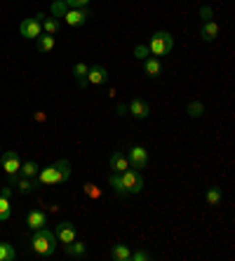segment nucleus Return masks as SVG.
I'll return each instance as SVG.
<instances>
[{"label":"nucleus","instance_id":"nucleus-1","mask_svg":"<svg viewBox=\"0 0 235 261\" xmlns=\"http://www.w3.org/2000/svg\"><path fill=\"white\" fill-rule=\"evenodd\" d=\"M54 250H57V233L50 231L47 226L38 229L31 238V252L38 254V257H52Z\"/></svg>","mask_w":235,"mask_h":261},{"label":"nucleus","instance_id":"nucleus-2","mask_svg":"<svg viewBox=\"0 0 235 261\" xmlns=\"http://www.w3.org/2000/svg\"><path fill=\"white\" fill-rule=\"evenodd\" d=\"M38 176H40V184H45V186L66 184L71 179V163L68 160H59V163L50 165L45 170H38Z\"/></svg>","mask_w":235,"mask_h":261},{"label":"nucleus","instance_id":"nucleus-3","mask_svg":"<svg viewBox=\"0 0 235 261\" xmlns=\"http://www.w3.org/2000/svg\"><path fill=\"white\" fill-rule=\"evenodd\" d=\"M172 47H174V38H172V33H167V31L153 33V38L148 40V52H150L153 57H165V55H170Z\"/></svg>","mask_w":235,"mask_h":261},{"label":"nucleus","instance_id":"nucleus-4","mask_svg":"<svg viewBox=\"0 0 235 261\" xmlns=\"http://www.w3.org/2000/svg\"><path fill=\"white\" fill-rule=\"evenodd\" d=\"M120 184L125 188V196H137L144 188V176L139 170H125L120 174Z\"/></svg>","mask_w":235,"mask_h":261},{"label":"nucleus","instance_id":"nucleus-5","mask_svg":"<svg viewBox=\"0 0 235 261\" xmlns=\"http://www.w3.org/2000/svg\"><path fill=\"white\" fill-rule=\"evenodd\" d=\"M89 17H92V12L87 10V7H75V10H66V14L61 19H64L71 29H78V26H85Z\"/></svg>","mask_w":235,"mask_h":261},{"label":"nucleus","instance_id":"nucleus-6","mask_svg":"<svg viewBox=\"0 0 235 261\" xmlns=\"http://www.w3.org/2000/svg\"><path fill=\"white\" fill-rule=\"evenodd\" d=\"M127 163L132 170H144L146 165H148V151L144 148V146H134V148H129L127 151Z\"/></svg>","mask_w":235,"mask_h":261},{"label":"nucleus","instance_id":"nucleus-7","mask_svg":"<svg viewBox=\"0 0 235 261\" xmlns=\"http://www.w3.org/2000/svg\"><path fill=\"white\" fill-rule=\"evenodd\" d=\"M19 167H22V158H19V153H17V151L2 153V170H5L7 176L19 174Z\"/></svg>","mask_w":235,"mask_h":261},{"label":"nucleus","instance_id":"nucleus-8","mask_svg":"<svg viewBox=\"0 0 235 261\" xmlns=\"http://www.w3.org/2000/svg\"><path fill=\"white\" fill-rule=\"evenodd\" d=\"M54 233H57V240H61V242H73L75 238H78V229H75V224H71V221H61V224H57V229H54Z\"/></svg>","mask_w":235,"mask_h":261},{"label":"nucleus","instance_id":"nucleus-9","mask_svg":"<svg viewBox=\"0 0 235 261\" xmlns=\"http://www.w3.org/2000/svg\"><path fill=\"white\" fill-rule=\"evenodd\" d=\"M40 31H43V24L38 22L35 17H33V19H24V22L19 24V33H22L24 38H31V40H35V38L40 35Z\"/></svg>","mask_w":235,"mask_h":261},{"label":"nucleus","instance_id":"nucleus-10","mask_svg":"<svg viewBox=\"0 0 235 261\" xmlns=\"http://www.w3.org/2000/svg\"><path fill=\"white\" fill-rule=\"evenodd\" d=\"M219 24L214 22V19H207V22H203V26H200V38H203L205 43H214L216 38H219Z\"/></svg>","mask_w":235,"mask_h":261},{"label":"nucleus","instance_id":"nucleus-11","mask_svg":"<svg viewBox=\"0 0 235 261\" xmlns=\"http://www.w3.org/2000/svg\"><path fill=\"white\" fill-rule=\"evenodd\" d=\"M129 113H132L137 120H146L148 118V113H150V106L144 101V99L134 97L132 101H129Z\"/></svg>","mask_w":235,"mask_h":261},{"label":"nucleus","instance_id":"nucleus-12","mask_svg":"<svg viewBox=\"0 0 235 261\" xmlns=\"http://www.w3.org/2000/svg\"><path fill=\"white\" fill-rule=\"evenodd\" d=\"M108 167H111L116 174H122L129 167L127 155H125L122 151H113V153H111V158H108Z\"/></svg>","mask_w":235,"mask_h":261},{"label":"nucleus","instance_id":"nucleus-13","mask_svg":"<svg viewBox=\"0 0 235 261\" xmlns=\"http://www.w3.org/2000/svg\"><path fill=\"white\" fill-rule=\"evenodd\" d=\"M144 73L148 78H160L162 76L160 57H146V59H144Z\"/></svg>","mask_w":235,"mask_h":261},{"label":"nucleus","instance_id":"nucleus-14","mask_svg":"<svg viewBox=\"0 0 235 261\" xmlns=\"http://www.w3.org/2000/svg\"><path fill=\"white\" fill-rule=\"evenodd\" d=\"M108 78V71L104 66H89V71H87V85H101V83H106Z\"/></svg>","mask_w":235,"mask_h":261},{"label":"nucleus","instance_id":"nucleus-15","mask_svg":"<svg viewBox=\"0 0 235 261\" xmlns=\"http://www.w3.org/2000/svg\"><path fill=\"white\" fill-rule=\"evenodd\" d=\"M26 224H29L31 231L43 229V226H47V214L40 212V209H33V212H29V217H26Z\"/></svg>","mask_w":235,"mask_h":261},{"label":"nucleus","instance_id":"nucleus-16","mask_svg":"<svg viewBox=\"0 0 235 261\" xmlns=\"http://www.w3.org/2000/svg\"><path fill=\"white\" fill-rule=\"evenodd\" d=\"M129 257H132V252H129L127 245L116 242V245L111 247V259H113V261H129Z\"/></svg>","mask_w":235,"mask_h":261},{"label":"nucleus","instance_id":"nucleus-17","mask_svg":"<svg viewBox=\"0 0 235 261\" xmlns=\"http://www.w3.org/2000/svg\"><path fill=\"white\" fill-rule=\"evenodd\" d=\"M64 252L68 254V257H85V252H87V247L83 245V242H78V240H73V242H66L64 245Z\"/></svg>","mask_w":235,"mask_h":261},{"label":"nucleus","instance_id":"nucleus-18","mask_svg":"<svg viewBox=\"0 0 235 261\" xmlns=\"http://www.w3.org/2000/svg\"><path fill=\"white\" fill-rule=\"evenodd\" d=\"M87 71H89V66L83 64V61H78V64L73 66V76L80 87H87Z\"/></svg>","mask_w":235,"mask_h":261},{"label":"nucleus","instance_id":"nucleus-19","mask_svg":"<svg viewBox=\"0 0 235 261\" xmlns=\"http://www.w3.org/2000/svg\"><path fill=\"white\" fill-rule=\"evenodd\" d=\"M35 43H38V50H40V52H52L54 50V38L52 35H50V33H40V35H38V38H35Z\"/></svg>","mask_w":235,"mask_h":261},{"label":"nucleus","instance_id":"nucleus-20","mask_svg":"<svg viewBox=\"0 0 235 261\" xmlns=\"http://www.w3.org/2000/svg\"><path fill=\"white\" fill-rule=\"evenodd\" d=\"M17 259V250L10 242H0V261H14Z\"/></svg>","mask_w":235,"mask_h":261},{"label":"nucleus","instance_id":"nucleus-21","mask_svg":"<svg viewBox=\"0 0 235 261\" xmlns=\"http://www.w3.org/2000/svg\"><path fill=\"white\" fill-rule=\"evenodd\" d=\"M14 188H17L19 193H31L33 188H35V184H33V179H26V176H17V184H14Z\"/></svg>","mask_w":235,"mask_h":261},{"label":"nucleus","instance_id":"nucleus-22","mask_svg":"<svg viewBox=\"0 0 235 261\" xmlns=\"http://www.w3.org/2000/svg\"><path fill=\"white\" fill-rule=\"evenodd\" d=\"M38 170H40V167H38V163H24L22 167H19V176H26V179H33V176H35V174H38Z\"/></svg>","mask_w":235,"mask_h":261},{"label":"nucleus","instance_id":"nucleus-23","mask_svg":"<svg viewBox=\"0 0 235 261\" xmlns=\"http://www.w3.org/2000/svg\"><path fill=\"white\" fill-rule=\"evenodd\" d=\"M12 217V209H10V198L0 196V221H7Z\"/></svg>","mask_w":235,"mask_h":261},{"label":"nucleus","instance_id":"nucleus-24","mask_svg":"<svg viewBox=\"0 0 235 261\" xmlns=\"http://www.w3.org/2000/svg\"><path fill=\"white\" fill-rule=\"evenodd\" d=\"M108 184H111V188H113V193L116 196H125V188H122V184H120V174H111L108 176Z\"/></svg>","mask_w":235,"mask_h":261},{"label":"nucleus","instance_id":"nucleus-25","mask_svg":"<svg viewBox=\"0 0 235 261\" xmlns=\"http://www.w3.org/2000/svg\"><path fill=\"white\" fill-rule=\"evenodd\" d=\"M66 10H68V5H66L64 0H54L52 2V17H57V19H61L66 14Z\"/></svg>","mask_w":235,"mask_h":261},{"label":"nucleus","instance_id":"nucleus-26","mask_svg":"<svg viewBox=\"0 0 235 261\" xmlns=\"http://www.w3.org/2000/svg\"><path fill=\"white\" fill-rule=\"evenodd\" d=\"M203 113H205L203 101H191V104H188V116H191V118H200Z\"/></svg>","mask_w":235,"mask_h":261},{"label":"nucleus","instance_id":"nucleus-27","mask_svg":"<svg viewBox=\"0 0 235 261\" xmlns=\"http://www.w3.org/2000/svg\"><path fill=\"white\" fill-rule=\"evenodd\" d=\"M43 29H45V33L54 35V33L59 31V19H57V17H52V19H43Z\"/></svg>","mask_w":235,"mask_h":261},{"label":"nucleus","instance_id":"nucleus-28","mask_svg":"<svg viewBox=\"0 0 235 261\" xmlns=\"http://www.w3.org/2000/svg\"><path fill=\"white\" fill-rule=\"evenodd\" d=\"M207 203H209V205H219V203H221V188L212 186V188L207 191Z\"/></svg>","mask_w":235,"mask_h":261},{"label":"nucleus","instance_id":"nucleus-29","mask_svg":"<svg viewBox=\"0 0 235 261\" xmlns=\"http://www.w3.org/2000/svg\"><path fill=\"white\" fill-rule=\"evenodd\" d=\"M134 57H137V59H146V57H150L148 45H137V47H134Z\"/></svg>","mask_w":235,"mask_h":261},{"label":"nucleus","instance_id":"nucleus-30","mask_svg":"<svg viewBox=\"0 0 235 261\" xmlns=\"http://www.w3.org/2000/svg\"><path fill=\"white\" fill-rule=\"evenodd\" d=\"M150 259V254L146 250H137L132 257H129V261H148Z\"/></svg>","mask_w":235,"mask_h":261},{"label":"nucleus","instance_id":"nucleus-31","mask_svg":"<svg viewBox=\"0 0 235 261\" xmlns=\"http://www.w3.org/2000/svg\"><path fill=\"white\" fill-rule=\"evenodd\" d=\"M85 193H87L89 198H94V200H99V198H101V191H99L94 184H87V186H85Z\"/></svg>","mask_w":235,"mask_h":261},{"label":"nucleus","instance_id":"nucleus-32","mask_svg":"<svg viewBox=\"0 0 235 261\" xmlns=\"http://www.w3.org/2000/svg\"><path fill=\"white\" fill-rule=\"evenodd\" d=\"M66 5H68V10H75V7H87L89 5V0H64Z\"/></svg>","mask_w":235,"mask_h":261},{"label":"nucleus","instance_id":"nucleus-33","mask_svg":"<svg viewBox=\"0 0 235 261\" xmlns=\"http://www.w3.org/2000/svg\"><path fill=\"white\" fill-rule=\"evenodd\" d=\"M200 17H203L205 22H207V19H212V7H207V5H205L203 10H200Z\"/></svg>","mask_w":235,"mask_h":261},{"label":"nucleus","instance_id":"nucleus-34","mask_svg":"<svg viewBox=\"0 0 235 261\" xmlns=\"http://www.w3.org/2000/svg\"><path fill=\"white\" fill-rule=\"evenodd\" d=\"M0 196L10 198V196H12V186H5V188H2V191H0Z\"/></svg>","mask_w":235,"mask_h":261},{"label":"nucleus","instance_id":"nucleus-35","mask_svg":"<svg viewBox=\"0 0 235 261\" xmlns=\"http://www.w3.org/2000/svg\"><path fill=\"white\" fill-rule=\"evenodd\" d=\"M125 111H127V106H125V104H120V106H118V116H125Z\"/></svg>","mask_w":235,"mask_h":261}]
</instances>
